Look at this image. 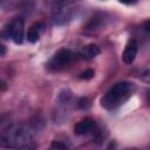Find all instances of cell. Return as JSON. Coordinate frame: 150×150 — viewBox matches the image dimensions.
<instances>
[{
    "instance_id": "obj_1",
    "label": "cell",
    "mask_w": 150,
    "mask_h": 150,
    "mask_svg": "<svg viewBox=\"0 0 150 150\" xmlns=\"http://www.w3.org/2000/svg\"><path fill=\"white\" fill-rule=\"evenodd\" d=\"M135 90V84L132 82L128 81H121L115 83L109 90L103 95L101 100V104L103 108L111 110L121 104H123L134 93Z\"/></svg>"
},
{
    "instance_id": "obj_2",
    "label": "cell",
    "mask_w": 150,
    "mask_h": 150,
    "mask_svg": "<svg viewBox=\"0 0 150 150\" xmlns=\"http://www.w3.org/2000/svg\"><path fill=\"white\" fill-rule=\"evenodd\" d=\"M30 138L32 131L27 125L8 124L1 131V144L4 148H22L29 144Z\"/></svg>"
},
{
    "instance_id": "obj_3",
    "label": "cell",
    "mask_w": 150,
    "mask_h": 150,
    "mask_svg": "<svg viewBox=\"0 0 150 150\" xmlns=\"http://www.w3.org/2000/svg\"><path fill=\"white\" fill-rule=\"evenodd\" d=\"M73 60H74L73 52L67 48H61L53 55V57L47 63V67H48V69H50L53 71H59V70H62L66 67H68Z\"/></svg>"
},
{
    "instance_id": "obj_4",
    "label": "cell",
    "mask_w": 150,
    "mask_h": 150,
    "mask_svg": "<svg viewBox=\"0 0 150 150\" xmlns=\"http://www.w3.org/2000/svg\"><path fill=\"white\" fill-rule=\"evenodd\" d=\"M7 34L16 45H21L23 41V19L22 18H14L9 21L7 28L2 33V35Z\"/></svg>"
},
{
    "instance_id": "obj_5",
    "label": "cell",
    "mask_w": 150,
    "mask_h": 150,
    "mask_svg": "<svg viewBox=\"0 0 150 150\" xmlns=\"http://www.w3.org/2000/svg\"><path fill=\"white\" fill-rule=\"evenodd\" d=\"M96 129V123L91 118H83L80 122H77L74 127V134L77 136H84L88 134H91Z\"/></svg>"
},
{
    "instance_id": "obj_6",
    "label": "cell",
    "mask_w": 150,
    "mask_h": 150,
    "mask_svg": "<svg viewBox=\"0 0 150 150\" xmlns=\"http://www.w3.org/2000/svg\"><path fill=\"white\" fill-rule=\"evenodd\" d=\"M137 47L138 46H137V42L135 40H130L127 43V46L124 48V52H123V55H122V59L125 63L130 64V63L134 62V60L137 55V49H138Z\"/></svg>"
},
{
    "instance_id": "obj_7",
    "label": "cell",
    "mask_w": 150,
    "mask_h": 150,
    "mask_svg": "<svg viewBox=\"0 0 150 150\" xmlns=\"http://www.w3.org/2000/svg\"><path fill=\"white\" fill-rule=\"evenodd\" d=\"M43 23L42 22H36V23H34L30 28H29V30H28V33H27V40L30 42V43H35L38 40H39V38H40V33H41V30L43 29Z\"/></svg>"
},
{
    "instance_id": "obj_8",
    "label": "cell",
    "mask_w": 150,
    "mask_h": 150,
    "mask_svg": "<svg viewBox=\"0 0 150 150\" xmlns=\"http://www.w3.org/2000/svg\"><path fill=\"white\" fill-rule=\"evenodd\" d=\"M101 53L98 46L94 45V43H89L87 46L83 47L82 49V55L86 57V59H94L95 56H97L98 54Z\"/></svg>"
},
{
    "instance_id": "obj_9",
    "label": "cell",
    "mask_w": 150,
    "mask_h": 150,
    "mask_svg": "<svg viewBox=\"0 0 150 150\" xmlns=\"http://www.w3.org/2000/svg\"><path fill=\"white\" fill-rule=\"evenodd\" d=\"M48 150H69L68 145L61 141H53Z\"/></svg>"
},
{
    "instance_id": "obj_10",
    "label": "cell",
    "mask_w": 150,
    "mask_h": 150,
    "mask_svg": "<svg viewBox=\"0 0 150 150\" xmlns=\"http://www.w3.org/2000/svg\"><path fill=\"white\" fill-rule=\"evenodd\" d=\"M94 75H95V73H94L93 69H87V70H84V71H82L80 74V79H82V80H90L91 77H94Z\"/></svg>"
},
{
    "instance_id": "obj_11",
    "label": "cell",
    "mask_w": 150,
    "mask_h": 150,
    "mask_svg": "<svg viewBox=\"0 0 150 150\" xmlns=\"http://www.w3.org/2000/svg\"><path fill=\"white\" fill-rule=\"evenodd\" d=\"M77 107H79L80 109H86V108H88V107H89V101H88V98H86V97L80 98L79 102H77Z\"/></svg>"
},
{
    "instance_id": "obj_12",
    "label": "cell",
    "mask_w": 150,
    "mask_h": 150,
    "mask_svg": "<svg viewBox=\"0 0 150 150\" xmlns=\"http://www.w3.org/2000/svg\"><path fill=\"white\" fill-rule=\"evenodd\" d=\"M142 77H143V80H144V81L150 82V70L144 71V73H143V75H142Z\"/></svg>"
},
{
    "instance_id": "obj_13",
    "label": "cell",
    "mask_w": 150,
    "mask_h": 150,
    "mask_svg": "<svg viewBox=\"0 0 150 150\" xmlns=\"http://www.w3.org/2000/svg\"><path fill=\"white\" fill-rule=\"evenodd\" d=\"M143 28H144V30H145V32L150 33V19H149L148 21H145V22H144V25H143Z\"/></svg>"
},
{
    "instance_id": "obj_14",
    "label": "cell",
    "mask_w": 150,
    "mask_h": 150,
    "mask_svg": "<svg viewBox=\"0 0 150 150\" xmlns=\"http://www.w3.org/2000/svg\"><path fill=\"white\" fill-rule=\"evenodd\" d=\"M18 150H35V148L33 146V145H25V146H22V148H19Z\"/></svg>"
},
{
    "instance_id": "obj_15",
    "label": "cell",
    "mask_w": 150,
    "mask_h": 150,
    "mask_svg": "<svg viewBox=\"0 0 150 150\" xmlns=\"http://www.w3.org/2000/svg\"><path fill=\"white\" fill-rule=\"evenodd\" d=\"M145 96H146V102L150 104V88L146 90V94H145Z\"/></svg>"
},
{
    "instance_id": "obj_16",
    "label": "cell",
    "mask_w": 150,
    "mask_h": 150,
    "mask_svg": "<svg viewBox=\"0 0 150 150\" xmlns=\"http://www.w3.org/2000/svg\"><path fill=\"white\" fill-rule=\"evenodd\" d=\"M0 48H1V54H0V55H1V56H4V55H5V53H6V47H5L4 45H1V46H0Z\"/></svg>"
}]
</instances>
